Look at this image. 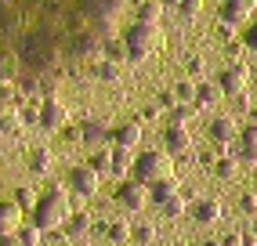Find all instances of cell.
Listing matches in <instances>:
<instances>
[{
	"label": "cell",
	"instance_id": "obj_1",
	"mask_svg": "<svg viewBox=\"0 0 257 246\" xmlns=\"http://www.w3.org/2000/svg\"><path fill=\"white\" fill-rule=\"evenodd\" d=\"M69 214H73L69 192H65L62 185H55L47 196L37 199V206H33V224H37L40 232H55V228H62L65 221H69Z\"/></svg>",
	"mask_w": 257,
	"mask_h": 246
},
{
	"label": "cell",
	"instance_id": "obj_2",
	"mask_svg": "<svg viewBox=\"0 0 257 246\" xmlns=\"http://www.w3.org/2000/svg\"><path fill=\"white\" fill-rule=\"evenodd\" d=\"M160 26L156 22H134L127 33H123V44H127V58L131 62H142V58H149L152 51L160 47Z\"/></svg>",
	"mask_w": 257,
	"mask_h": 246
},
{
	"label": "cell",
	"instance_id": "obj_3",
	"mask_svg": "<svg viewBox=\"0 0 257 246\" xmlns=\"http://www.w3.org/2000/svg\"><path fill=\"white\" fill-rule=\"evenodd\" d=\"M134 178L152 185V181H163L174 174V160H170V152H160V149H152V152H142L138 160H134Z\"/></svg>",
	"mask_w": 257,
	"mask_h": 246
},
{
	"label": "cell",
	"instance_id": "obj_4",
	"mask_svg": "<svg viewBox=\"0 0 257 246\" xmlns=\"http://www.w3.org/2000/svg\"><path fill=\"white\" fill-rule=\"evenodd\" d=\"M116 203L123 210H145L149 206V185L138 178H123L116 188Z\"/></svg>",
	"mask_w": 257,
	"mask_h": 246
},
{
	"label": "cell",
	"instance_id": "obj_5",
	"mask_svg": "<svg viewBox=\"0 0 257 246\" xmlns=\"http://www.w3.org/2000/svg\"><path fill=\"white\" fill-rule=\"evenodd\" d=\"M65 119H69V109L58 101V98H44V105H40V127L44 131H62L65 127Z\"/></svg>",
	"mask_w": 257,
	"mask_h": 246
},
{
	"label": "cell",
	"instance_id": "obj_6",
	"mask_svg": "<svg viewBox=\"0 0 257 246\" xmlns=\"http://www.w3.org/2000/svg\"><path fill=\"white\" fill-rule=\"evenodd\" d=\"M101 185V174L91 170V167H73L69 170V188L76 192V196H94Z\"/></svg>",
	"mask_w": 257,
	"mask_h": 246
},
{
	"label": "cell",
	"instance_id": "obj_7",
	"mask_svg": "<svg viewBox=\"0 0 257 246\" xmlns=\"http://www.w3.org/2000/svg\"><path fill=\"white\" fill-rule=\"evenodd\" d=\"M163 145L170 149V156H181L192 149V131L185 127V123H167V131H163Z\"/></svg>",
	"mask_w": 257,
	"mask_h": 246
},
{
	"label": "cell",
	"instance_id": "obj_8",
	"mask_svg": "<svg viewBox=\"0 0 257 246\" xmlns=\"http://www.w3.org/2000/svg\"><path fill=\"white\" fill-rule=\"evenodd\" d=\"M246 83H250V73H246L243 65H228L225 73H221V80H217L221 94H243Z\"/></svg>",
	"mask_w": 257,
	"mask_h": 246
},
{
	"label": "cell",
	"instance_id": "obj_9",
	"mask_svg": "<svg viewBox=\"0 0 257 246\" xmlns=\"http://www.w3.org/2000/svg\"><path fill=\"white\" fill-rule=\"evenodd\" d=\"M109 138H112L116 149H131L134 152V149L142 145V123H134V119L131 123H119L116 131H109Z\"/></svg>",
	"mask_w": 257,
	"mask_h": 246
},
{
	"label": "cell",
	"instance_id": "obj_10",
	"mask_svg": "<svg viewBox=\"0 0 257 246\" xmlns=\"http://www.w3.org/2000/svg\"><path fill=\"white\" fill-rule=\"evenodd\" d=\"M188 214H192V221H199V224H214V221H221V203L217 199H196L188 206Z\"/></svg>",
	"mask_w": 257,
	"mask_h": 246
},
{
	"label": "cell",
	"instance_id": "obj_11",
	"mask_svg": "<svg viewBox=\"0 0 257 246\" xmlns=\"http://www.w3.org/2000/svg\"><path fill=\"white\" fill-rule=\"evenodd\" d=\"M80 142L83 145H105L109 142V127L101 119H83L80 123Z\"/></svg>",
	"mask_w": 257,
	"mask_h": 246
},
{
	"label": "cell",
	"instance_id": "obj_12",
	"mask_svg": "<svg viewBox=\"0 0 257 246\" xmlns=\"http://www.w3.org/2000/svg\"><path fill=\"white\" fill-rule=\"evenodd\" d=\"M253 8H257V0H225V8H221V19H225L228 26H235V22L250 19Z\"/></svg>",
	"mask_w": 257,
	"mask_h": 246
},
{
	"label": "cell",
	"instance_id": "obj_13",
	"mask_svg": "<svg viewBox=\"0 0 257 246\" xmlns=\"http://www.w3.org/2000/svg\"><path fill=\"white\" fill-rule=\"evenodd\" d=\"M29 170L37 174V178H47V174L55 170V156H51V149H33L29 152Z\"/></svg>",
	"mask_w": 257,
	"mask_h": 246
},
{
	"label": "cell",
	"instance_id": "obj_14",
	"mask_svg": "<svg viewBox=\"0 0 257 246\" xmlns=\"http://www.w3.org/2000/svg\"><path fill=\"white\" fill-rule=\"evenodd\" d=\"M210 138L217 145H228L232 138H235V119L232 116H217V119H210Z\"/></svg>",
	"mask_w": 257,
	"mask_h": 246
},
{
	"label": "cell",
	"instance_id": "obj_15",
	"mask_svg": "<svg viewBox=\"0 0 257 246\" xmlns=\"http://www.w3.org/2000/svg\"><path fill=\"white\" fill-rule=\"evenodd\" d=\"M22 224V206L19 203H0V235H4V232H15V228H19Z\"/></svg>",
	"mask_w": 257,
	"mask_h": 246
},
{
	"label": "cell",
	"instance_id": "obj_16",
	"mask_svg": "<svg viewBox=\"0 0 257 246\" xmlns=\"http://www.w3.org/2000/svg\"><path fill=\"white\" fill-rule=\"evenodd\" d=\"M174 192H178V174H170V178H163V181H152V185H149V199L160 206L163 199H170V196H174Z\"/></svg>",
	"mask_w": 257,
	"mask_h": 246
},
{
	"label": "cell",
	"instance_id": "obj_17",
	"mask_svg": "<svg viewBox=\"0 0 257 246\" xmlns=\"http://www.w3.org/2000/svg\"><path fill=\"white\" fill-rule=\"evenodd\" d=\"M131 167H134L131 149H112V163H109V174H112V178H127Z\"/></svg>",
	"mask_w": 257,
	"mask_h": 246
},
{
	"label": "cell",
	"instance_id": "obj_18",
	"mask_svg": "<svg viewBox=\"0 0 257 246\" xmlns=\"http://www.w3.org/2000/svg\"><path fill=\"white\" fill-rule=\"evenodd\" d=\"M65 224H69V235L73 239H83V235L91 232V214H87V210H76V214H69Z\"/></svg>",
	"mask_w": 257,
	"mask_h": 246
},
{
	"label": "cell",
	"instance_id": "obj_19",
	"mask_svg": "<svg viewBox=\"0 0 257 246\" xmlns=\"http://www.w3.org/2000/svg\"><path fill=\"white\" fill-rule=\"evenodd\" d=\"M19 127H22L19 112H15L11 105H4V101H0V138H4V134H11V131H19Z\"/></svg>",
	"mask_w": 257,
	"mask_h": 246
},
{
	"label": "cell",
	"instance_id": "obj_20",
	"mask_svg": "<svg viewBox=\"0 0 257 246\" xmlns=\"http://www.w3.org/2000/svg\"><path fill=\"white\" fill-rule=\"evenodd\" d=\"M131 239L138 242V246H152V242H156V224H149V221L134 224V228H131Z\"/></svg>",
	"mask_w": 257,
	"mask_h": 246
},
{
	"label": "cell",
	"instance_id": "obj_21",
	"mask_svg": "<svg viewBox=\"0 0 257 246\" xmlns=\"http://www.w3.org/2000/svg\"><path fill=\"white\" fill-rule=\"evenodd\" d=\"M217 98H221V87H217V83H199L192 101H196V105H214Z\"/></svg>",
	"mask_w": 257,
	"mask_h": 246
},
{
	"label": "cell",
	"instance_id": "obj_22",
	"mask_svg": "<svg viewBox=\"0 0 257 246\" xmlns=\"http://www.w3.org/2000/svg\"><path fill=\"white\" fill-rule=\"evenodd\" d=\"M105 239L127 242V239H131V224H127V221H109V224H105Z\"/></svg>",
	"mask_w": 257,
	"mask_h": 246
},
{
	"label": "cell",
	"instance_id": "obj_23",
	"mask_svg": "<svg viewBox=\"0 0 257 246\" xmlns=\"http://www.w3.org/2000/svg\"><path fill=\"white\" fill-rule=\"evenodd\" d=\"M15 235H19L22 239V246H40V228L37 224H19V228H15Z\"/></svg>",
	"mask_w": 257,
	"mask_h": 246
},
{
	"label": "cell",
	"instance_id": "obj_24",
	"mask_svg": "<svg viewBox=\"0 0 257 246\" xmlns=\"http://www.w3.org/2000/svg\"><path fill=\"white\" fill-rule=\"evenodd\" d=\"M109 163H112V149H94V156H91V170H98V174H109Z\"/></svg>",
	"mask_w": 257,
	"mask_h": 246
},
{
	"label": "cell",
	"instance_id": "obj_25",
	"mask_svg": "<svg viewBox=\"0 0 257 246\" xmlns=\"http://www.w3.org/2000/svg\"><path fill=\"white\" fill-rule=\"evenodd\" d=\"M160 210H163L167 217H181L185 210H188V203H185V199L178 196V192H174V196H170V199H163V203H160Z\"/></svg>",
	"mask_w": 257,
	"mask_h": 246
},
{
	"label": "cell",
	"instance_id": "obj_26",
	"mask_svg": "<svg viewBox=\"0 0 257 246\" xmlns=\"http://www.w3.org/2000/svg\"><path fill=\"white\" fill-rule=\"evenodd\" d=\"M235 170H239V163L232 160V156H221V160L214 163V174H217V178H225V181L235 178Z\"/></svg>",
	"mask_w": 257,
	"mask_h": 246
},
{
	"label": "cell",
	"instance_id": "obj_27",
	"mask_svg": "<svg viewBox=\"0 0 257 246\" xmlns=\"http://www.w3.org/2000/svg\"><path fill=\"white\" fill-rule=\"evenodd\" d=\"M37 199H40V196H37L29 185H19V188H15V203H19L22 210H33V206H37Z\"/></svg>",
	"mask_w": 257,
	"mask_h": 246
},
{
	"label": "cell",
	"instance_id": "obj_28",
	"mask_svg": "<svg viewBox=\"0 0 257 246\" xmlns=\"http://www.w3.org/2000/svg\"><path fill=\"white\" fill-rule=\"evenodd\" d=\"M160 15H163V4L149 0V4H142V11H138V22H156L160 26Z\"/></svg>",
	"mask_w": 257,
	"mask_h": 246
},
{
	"label": "cell",
	"instance_id": "obj_29",
	"mask_svg": "<svg viewBox=\"0 0 257 246\" xmlns=\"http://www.w3.org/2000/svg\"><path fill=\"white\" fill-rule=\"evenodd\" d=\"M105 58L109 62H127V44L123 40H105Z\"/></svg>",
	"mask_w": 257,
	"mask_h": 246
},
{
	"label": "cell",
	"instance_id": "obj_30",
	"mask_svg": "<svg viewBox=\"0 0 257 246\" xmlns=\"http://www.w3.org/2000/svg\"><path fill=\"white\" fill-rule=\"evenodd\" d=\"M15 80V55L0 51V83H11Z\"/></svg>",
	"mask_w": 257,
	"mask_h": 246
},
{
	"label": "cell",
	"instance_id": "obj_31",
	"mask_svg": "<svg viewBox=\"0 0 257 246\" xmlns=\"http://www.w3.org/2000/svg\"><path fill=\"white\" fill-rule=\"evenodd\" d=\"M192 101H178L174 105V109H170V123H188V119H192Z\"/></svg>",
	"mask_w": 257,
	"mask_h": 246
},
{
	"label": "cell",
	"instance_id": "obj_32",
	"mask_svg": "<svg viewBox=\"0 0 257 246\" xmlns=\"http://www.w3.org/2000/svg\"><path fill=\"white\" fill-rule=\"evenodd\" d=\"M239 145H243V149H253V152H257V119L243 127V134H239Z\"/></svg>",
	"mask_w": 257,
	"mask_h": 246
},
{
	"label": "cell",
	"instance_id": "obj_33",
	"mask_svg": "<svg viewBox=\"0 0 257 246\" xmlns=\"http://www.w3.org/2000/svg\"><path fill=\"white\" fill-rule=\"evenodd\" d=\"M94 76H98V80H116V76H119V69H116V62L105 58V62H98V65H94Z\"/></svg>",
	"mask_w": 257,
	"mask_h": 246
},
{
	"label": "cell",
	"instance_id": "obj_34",
	"mask_svg": "<svg viewBox=\"0 0 257 246\" xmlns=\"http://www.w3.org/2000/svg\"><path fill=\"white\" fill-rule=\"evenodd\" d=\"M174 98H178V101H192V98H196V87H192V80H181V83L174 87Z\"/></svg>",
	"mask_w": 257,
	"mask_h": 246
},
{
	"label": "cell",
	"instance_id": "obj_35",
	"mask_svg": "<svg viewBox=\"0 0 257 246\" xmlns=\"http://www.w3.org/2000/svg\"><path fill=\"white\" fill-rule=\"evenodd\" d=\"M239 210H243V214H257V196H250V192H246V196L239 199Z\"/></svg>",
	"mask_w": 257,
	"mask_h": 246
},
{
	"label": "cell",
	"instance_id": "obj_36",
	"mask_svg": "<svg viewBox=\"0 0 257 246\" xmlns=\"http://www.w3.org/2000/svg\"><path fill=\"white\" fill-rule=\"evenodd\" d=\"M178 8H181V15H196L203 8V0H178Z\"/></svg>",
	"mask_w": 257,
	"mask_h": 246
},
{
	"label": "cell",
	"instance_id": "obj_37",
	"mask_svg": "<svg viewBox=\"0 0 257 246\" xmlns=\"http://www.w3.org/2000/svg\"><path fill=\"white\" fill-rule=\"evenodd\" d=\"M243 44H246L250 51H257V22H253V26H250V29L243 33Z\"/></svg>",
	"mask_w": 257,
	"mask_h": 246
},
{
	"label": "cell",
	"instance_id": "obj_38",
	"mask_svg": "<svg viewBox=\"0 0 257 246\" xmlns=\"http://www.w3.org/2000/svg\"><path fill=\"white\" fill-rule=\"evenodd\" d=\"M0 246H22V239L15 232H4V235H0Z\"/></svg>",
	"mask_w": 257,
	"mask_h": 246
},
{
	"label": "cell",
	"instance_id": "obj_39",
	"mask_svg": "<svg viewBox=\"0 0 257 246\" xmlns=\"http://www.w3.org/2000/svg\"><path fill=\"white\" fill-rule=\"evenodd\" d=\"M199 73H203V62L192 58V62H188V76H199Z\"/></svg>",
	"mask_w": 257,
	"mask_h": 246
},
{
	"label": "cell",
	"instance_id": "obj_40",
	"mask_svg": "<svg viewBox=\"0 0 257 246\" xmlns=\"http://www.w3.org/2000/svg\"><path fill=\"white\" fill-rule=\"evenodd\" d=\"M62 134L69 138V142H80V127H62Z\"/></svg>",
	"mask_w": 257,
	"mask_h": 246
},
{
	"label": "cell",
	"instance_id": "obj_41",
	"mask_svg": "<svg viewBox=\"0 0 257 246\" xmlns=\"http://www.w3.org/2000/svg\"><path fill=\"white\" fill-rule=\"evenodd\" d=\"M221 246H243V239H239V235H228V239L221 242Z\"/></svg>",
	"mask_w": 257,
	"mask_h": 246
},
{
	"label": "cell",
	"instance_id": "obj_42",
	"mask_svg": "<svg viewBox=\"0 0 257 246\" xmlns=\"http://www.w3.org/2000/svg\"><path fill=\"white\" fill-rule=\"evenodd\" d=\"M199 246H221V242L217 239H207V242H199Z\"/></svg>",
	"mask_w": 257,
	"mask_h": 246
},
{
	"label": "cell",
	"instance_id": "obj_43",
	"mask_svg": "<svg viewBox=\"0 0 257 246\" xmlns=\"http://www.w3.org/2000/svg\"><path fill=\"white\" fill-rule=\"evenodd\" d=\"M253 235H257V224H253Z\"/></svg>",
	"mask_w": 257,
	"mask_h": 246
},
{
	"label": "cell",
	"instance_id": "obj_44",
	"mask_svg": "<svg viewBox=\"0 0 257 246\" xmlns=\"http://www.w3.org/2000/svg\"><path fill=\"white\" fill-rule=\"evenodd\" d=\"M152 246H160V242H152Z\"/></svg>",
	"mask_w": 257,
	"mask_h": 246
}]
</instances>
